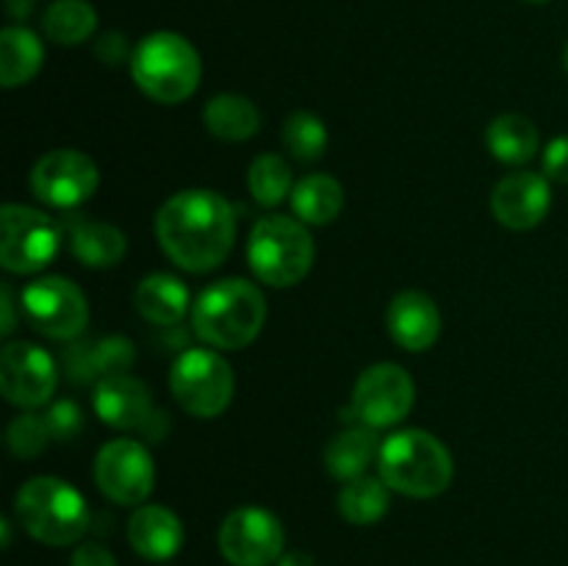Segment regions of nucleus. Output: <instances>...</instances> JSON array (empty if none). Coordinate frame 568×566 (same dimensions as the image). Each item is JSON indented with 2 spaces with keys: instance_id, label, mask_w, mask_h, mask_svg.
Instances as JSON below:
<instances>
[{
  "instance_id": "1",
  "label": "nucleus",
  "mask_w": 568,
  "mask_h": 566,
  "mask_svg": "<svg viewBox=\"0 0 568 566\" xmlns=\"http://www.w3.org/2000/svg\"><path fill=\"white\" fill-rule=\"evenodd\" d=\"M155 239L166 259L192 275L216 270L236 242V211L214 189H183L161 203Z\"/></svg>"
},
{
  "instance_id": "2",
  "label": "nucleus",
  "mask_w": 568,
  "mask_h": 566,
  "mask_svg": "<svg viewBox=\"0 0 568 566\" xmlns=\"http://www.w3.org/2000/svg\"><path fill=\"white\" fill-rule=\"evenodd\" d=\"M192 333L214 350H244L266 325V297L244 277H222L192 303Z\"/></svg>"
},
{
  "instance_id": "3",
  "label": "nucleus",
  "mask_w": 568,
  "mask_h": 566,
  "mask_svg": "<svg viewBox=\"0 0 568 566\" xmlns=\"http://www.w3.org/2000/svg\"><path fill=\"white\" fill-rule=\"evenodd\" d=\"M377 475L392 492L410 499H433L453 483L455 461L447 444L430 431L405 427L383 438Z\"/></svg>"
},
{
  "instance_id": "4",
  "label": "nucleus",
  "mask_w": 568,
  "mask_h": 566,
  "mask_svg": "<svg viewBox=\"0 0 568 566\" xmlns=\"http://www.w3.org/2000/svg\"><path fill=\"white\" fill-rule=\"evenodd\" d=\"M14 516L22 530L48 547H67L87 536L92 511L72 483L39 475L22 483L14 497Z\"/></svg>"
},
{
  "instance_id": "5",
  "label": "nucleus",
  "mask_w": 568,
  "mask_h": 566,
  "mask_svg": "<svg viewBox=\"0 0 568 566\" xmlns=\"http://www.w3.org/2000/svg\"><path fill=\"white\" fill-rule=\"evenodd\" d=\"M131 78L139 92L161 105L183 103L194 94L203 78V61L194 44L175 31L148 33L133 48Z\"/></svg>"
},
{
  "instance_id": "6",
  "label": "nucleus",
  "mask_w": 568,
  "mask_h": 566,
  "mask_svg": "<svg viewBox=\"0 0 568 566\" xmlns=\"http://www.w3.org/2000/svg\"><path fill=\"white\" fill-rule=\"evenodd\" d=\"M316 259L314 239L297 216H261L247 239V264L255 281L270 289H288L305 281Z\"/></svg>"
},
{
  "instance_id": "7",
  "label": "nucleus",
  "mask_w": 568,
  "mask_h": 566,
  "mask_svg": "<svg viewBox=\"0 0 568 566\" xmlns=\"http://www.w3.org/2000/svg\"><path fill=\"white\" fill-rule=\"evenodd\" d=\"M170 392L186 414L214 420L231 405L236 377L214 347H183L172 361Z\"/></svg>"
},
{
  "instance_id": "8",
  "label": "nucleus",
  "mask_w": 568,
  "mask_h": 566,
  "mask_svg": "<svg viewBox=\"0 0 568 566\" xmlns=\"http://www.w3.org/2000/svg\"><path fill=\"white\" fill-rule=\"evenodd\" d=\"M64 242V228L44 211L22 203L0 209V264L14 275H37L53 264Z\"/></svg>"
},
{
  "instance_id": "9",
  "label": "nucleus",
  "mask_w": 568,
  "mask_h": 566,
  "mask_svg": "<svg viewBox=\"0 0 568 566\" xmlns=\"http://www.w3.org/2000/svg\"><path fill=\"white\" fill-rule=\"evenodd\" d=\"M20 311L33 331L53 342H72L89 325L87 294L61 275L33 277L20 292Z\"/></svg>"
},
{
  "instance_id": "10",
  "label": "nucleus",
  "mask_w": 568,
  "mask_h": 566,
  "mask_svg": "<svg viewBox=\"0 0 568 566\" xmlns=\"http://www.w3.org/2000/svg\"><path fill=\"white\" fill-rule=\"evenodd\" d=\"M94 414L116 431H139L150 442H161L170 431V420L153 403L148 383L131 372L109 375L94 386Z\"/></svg>"
},
{
  "instance_id": "11",
  "label": "nucleus",
  "mask_w": 568,
  "mask_h": 566,
  "mask_svg": "<svg viewBox=\"0 0 568 566\" xmlns=\"http://www.w3.org/2000/svg\"><path fill=\"white\" fill-rule=\"evenodd\" d=\"M216 544L231 566H272L286 553V530L272 511L242 505L222 519Z\"/></svg>"
},
{
  "instance_id": "12",
  "label": "nucleus",
  "mask_w": 568,
  "mask_h": 566,
  "mask_svg": "<svg viewBox=\"0 0 568 566\" xmlns=\"http://www.w3.org/2000/svg\"><path fill=\"white\" fill-rule=\"evenodd\" d=\"M94 483L116 505H144L155 486V464L139 438H111L94 455Z\"/></svg>"
},
{
  "instance_id": "13",
  "label": "nucleus",
  "mask_w": 568,
  "mask_h": 566,
  "mask_svg": "<svg viewBox=\"0 0 568 566\" xmlns=\"http://www.w3.org/2000/svg\"><path fill=\"white\" fill-rule=\"evenodd\" d=\"M416 400V383L408 370L394 361H381V364L366 366L353 386V414L358 416L361 425L394 427L410 414Z\"/></svg>"
},
{
  "instance_id": "14",
  "label": "nucleus",
  "mask_w": 568,
  "mask_h": 566,
  "mask_svg": "<svg viewBox=\"0 0 568 566\" xmlns=\"http://www.w3.org/2000/svg\"><path fill=\"white\" fill-rule=\"evenodd\" d=\"M98 164L75 148L50 150L31 170L33 198L50 209H78L98 192Z\"/></svg>"
},
{
  "instance_id": "15",
  "label": "nucleus",
  "mask_w": 568,
  "mask_h": 566,
  "mask_svg": "<svg viewBox=\"0 0 568 566\" xmlns=\"http://www.w3.org/2000/svg\"><path fill=\"white\" fill-rule=\"evenodd\" d=\"M59 364L48 350L31 342H9L0 350V392L6 403L37 411L53 400Z\"/></svg>"
},
{
  "instance_id": "16",
  "label": "nucleus",
  "mask_w": 568,
  "mask_h": 566,
  "mask_svg": "<svg viewBox=\"0 0 568 566\" xmlns=\"http://www.w3.org/2000/svg\"><path fill=\"white\" fill-rule=\"evenodd\" d=\"M549 209H552V181L544 172H510L491 192V214L508 231H532L547 220Z\"/></svg>"
},
{
  "instance_id": "17",
  "label": "nucleus",
  "mask_w": 568,
  "mask_h": 566,
  "mask_svg": "<svg viewBox=\"0 0 568 566\" xmlns=\"http://www.w3.org/2000/svg\"><path fill=\"white\" fill-rule=\"evenodd\" d=\"M386 325L394 344H399L408 353H425L442 336V311L430 294L419 289H405L394 294L386 311Z\"/></svg>"
},
{
  "instance_id": "18",
  "label": "nucleus",
  "mask_w": 568,
  "mask_h": 566,
  "mask_svg": "<svg viewBox=\"0 0 568 566\" xmlns=\"http://www.w3.org/2000/svg\"><path fill=\"white\" fill-rule=\"evenodd\" d=\"M128 542L144 560H170L183 547V522L159 503L136 505L128 519Z\"/></svg>"
},
{
  "instance_id": "19",
  "label": "nucleus",
  "mask_w": 568,
  "mask_h": 566,
  "mask_svg": "<svg viewBox=\"0 0 568 566\" xmlns=\"http://www.w3.org/2000/svg\"><path fill=\"white\" fill-rule=\"evenodd\" d=\"M70 253L78 264L89 270H111L120 264L128 253L125 233L116 225L103 220H89V216H70L61 222Z\"/></svg>"
},
{
  "instance_id": "20",
  "label": "nucleus",
  "mask_w": 568,
  "mask_h": 566,
  "mask_svg": "<svg viewBox=\"0 0 568 566\" xmlns=\"http://www.w3.org/2000/svg\"><path fill=\"white\" fill-rule=\"evenodd\" d=\"M192 294L181 277L170 272H153L133 289V305L139 316L155 327H178L186 314H192Z\"/></svg>"
},
{
  "instance_id": "21",
  "label": "nucleus",
  "mask_w": 568,
  "mask_h": 566,
  "mask_svg": "<svg viewBox=\"0 0 568 566\" xmlns=\"http://www.w3.org/2000/svg\"><path fill=\"white\" fill-rule=\"evenodd\" d=\"M381 444L383 442H377L375 427H366V425L344 427V431L336 433L325 447L327 475H333L342 483L366 475V469H369L372 464H377Z\"/></svg>"
},
{
  "instance_id": "22",
  "label": "nucleus",
  "mask_w": 568,
  "mask_h": 566,
  "mask_svg": "<svg viewBox=\"0 0 568 566\" xmlns=\"http://www.w3.org/2000/svg\"><path fill=\"white\" fill-rule=\"evenodd\" d=\"M203 125L209 128L211 137L222 139V142H247L258 133L261 111L244 94L222 92L205 103Z\"/></svg>"
},
{
  "instance_id": "23",
  "label": "nucleus",
  "mask_w": 568,
  "mask_h": 566,
  "mask_svg": "<svg viewBox=\"0 0 568 566\" xmlns=\"http://www.w3.org/2000/svg\"><path fill=\"white\" fill-rule=\"evenodd\" d=\"M44 64L42 39L22 26H9L0 33V83L6 89L26 87Z\"/></svg>"
},
{
  "instance_id": "24",
  "label": "nucleus",
  "mask_w": 568,
  "mask_h": 566,
  "mask_svg": "<svg viewBox=\"0 0 568 566\" xmlns=\"http://www.w3.org/2000/svg\"><path fill=\"white\" fill-rule=\"evenodd\" d=\"M288 203H292L294 216L305 225H331L344 209V189L333 175L311 172L294 183Z\"/></svg>"
},
{
  "instance_id": "25",
  "label": "nucleus",
  "mask_w": 568,
  "mask_h": 566,
  "mask_svg": "<svg viewBox=\"0 0 568 566\" xmlns=\"http://www.w3.org/2000/svg\"><path fill=\"white\" fill-rule=\"evenodd\" d=\"M486 148L508 166H525L538 153L536 122L521 114H499L486 128Z\"/></svg>"
},
{
  "instance_id": "26",
  "label": "nucleus",
  "mask_w": 568,
  "mask_h": 566,
  "mask_svg": "<svg viewBox=\"0 0 568 566\" xmlns=\"http://www.w3.org/2000/svg\"><path fill=\"white\" fill-rule=\"evenodd\" d=\"M388 505H392V488L381 475L353 477L338 492V514L349 525H375L388 514Z\"/></svg>"
},
{
  "instance_id": "27",
  "label": "nucleus",
  "mask_w": 568,
  "mask_h": 566,
  "mask_svg": "<svg viewBox=\"0 0 568 566\" xmlns=\"http://www.w3.org/2000/svg\"><path fill=\"white\" fill-rule=\"evenodd\" d=\"M44 37L55 44L75 48L83 44L98 28V11L89 0H53L42 17Z\"/></svg>"
},
{
  "instance_id": "28",
  "label": "nucleus",
  "mask_w": 568,
  "mask_h": 566,
  "mask_svg": "<svg viewBox=\"0 0 568 566\" xmlns=\"http://www.w3.org/2000/svg\"><path fill=\"white\" fill-rule=\"evenodd\" d=\"M247 189L255 203L266 205V209H275L283 200L292 198L294 192L292 166H288V161L283 155L261 153L258 159H253V164L247 170Z\"/></svg>"
},
{
  "instance_id": "29",
  "label": "nucleus",
  "mask_w": 568,
  "mask_h": 566,
  "mask_svg": "<svg viewBox=\"0 0 568 566\" xmlns=\"http://www.w3.org/2000/svg\"><path fill=\"white\" fill-rule=\"evenodd\" d=\"M281 142L294 161L311 164V161H320L325 155L331 137H327V128L320 117L311 114V111H294L283 122Z\"/></svg>"
},
{
  "instance_id": "30",
  "label": "nucleus",
  "mask_w": 568,
  "mask_h": 566,
  "mask_svg": "<svg viewBox=\"0 0 568 566\" xmlns=\"http://www.w3.org/2000/svg\"><path fill=\"white\" fill-rule=\"evenodd\" d=\"M50 442H53V436H50L48 420H44V414H37V411H22L6 427V447H9L14 458H37V455L44 453Z\"/></svg>"
},
{
  "instance_id": "31",
  "label": "nucleus",
  "mask_w": 568,
  "mask_h": 566,
  "mask_svg": "<svg viewBox=\"0 0 568 566\" xmlns=\"http://www.w3.org/2000/svg\"><path fill=\"white\" fill-rule=\"evenodd\" d=\"M44 420H48L53 442H70V438H75L78 433H81L83 411L78 408L72 400H59V403L50 405V411L44 414Z\"/></svg>"
},
{
  "instance_id": "32",
  "label": "nucleus",
  "mask_w": 568,
  "mask_h": 566,
  "mask_svg": "<svg viewBox=\"0 0 568 566\" xmlns=\"http://www.w3.org/2000/svg\"><path fill=\"white\" fill-rule=\"evenodd\" d=\"M544 175L552 183H568V137H555L544 148Z\"/></svg>"
},
{
  "instance_id": "33",
  "label": "nucleus",
  "mask_w": 568,
  "mask_h": 566,
  "mask_svg": "<svg viewBox=\"0 0 568 566\" xmlns=\"http://www.w3.org/2000/svg\"><path fill=\"white\" fill-rule=\"evenodd\" d=\"M94 53H98V59L103 61V64H120V61H125V59L131 61L133 50L120 31H109L98 39V44H94Z\"/></svg>"
},
{
  "instance_id": "34",
  "label": "nucleus",
  "mask_w": 568,
  "mask_h": 566,
  "mask_svg": "<svg viewBox=\"0 0 568 566\" xmlns=\"http://www.w3.org/2000/svg\"><path fill=\"white\" fill-rule=\"evenodd\" d=\"M70 566H116V558L98 542L78 544V549L72 553Z\"/></svg>"
},
{
  "instance_id": "35",
  "label": "nucleus",
  "mask_w": 568,
  "mask_h": 566,
  "mask_svg": "<svg viewBox=\"0 0 568 566\" xmlns=\"http://www.w3.org/2000/svg\"><path fill=\"white\" fill-rule=\"evenodd\" d=\"M0 309H3V325H0V333L9 336L17 325V309H14V292H11L9 281L0 286Z\"/></svg>"
},
{
  "instance_id": "36",
  "label": "nucleus",
  "mask_w": 568,
  "mask_h": 566,
  "mask_svg": "<svg viewBox=\"0 0 568 566\" xmlns=\"http://www.w3.org/2000/svg\"><path fill=\"white\" fill-rule=\"evenodd\" d=\"M277 566H320L314 555L303 553V549H288V553L281 555Z\"/></svg>"
},
{
  "instance_id": "37",
  "label": "nucleus",
  "mask_w": 568,
  "mask_h": 566,
  "mask_svg": "<svg viewBox=\"0 0 568 566\" xmlns=\"http://www.w3.org/2000/svg\"><path fill=\"white\" fill-rule=\"evenodd\" d=\"M6 9H9V14L14 20H26L33 11V0H6Z\"/></svg>"
},
{
  "instance_id": "38",
  "label": "nucleus",
  "mask_w": 568,
  "mask_h": 566,
  "mask_svg": "<svg viewBox=\"0 0 568 566\" xmlns=\"http://www.w3.org/2000/svg\"><path fill=\"white\" fill-rule=\"evenodd\" d=\"M564 67H566V72H568V44H566V50H564Z\"/></svg>"
},
{
  "instance_id": "39",
  "label": "nucleus",
  "mask_w": 568,
  "mask_h": 566,
  "mask_svg": "<svg viewBox=\"0 0 568 566\" xmlns=\"http://www.w3.org/2000/svg\"><path fill=\"white\" fill-rule=\"evenodd\" d=\"M527 3H549V0H527Z\"/></svg>"
}]
</instances>
